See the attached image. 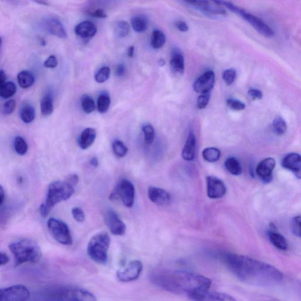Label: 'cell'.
I'll return each instance as SVG.
<instances>
[{
  "instance_id": "cell-1",
  "label": "cell",
  "mask_w": 301,
  "mask_h": 301,
  "mask_svg": "<svg viewBox=\"0 0 301 301\" xmlns=\"http://www.w3.org/2000/svg\"><path fill=\"white\" fill-rule=\"evenodd\" d=\"M223 260L238 279L249 285L268 287L279 284L283 279L282 272L275 266L251 257L229 253Z\"/></svg>"
},
{
  "instance_id": "cell-2",
  "label": "cell",
  "mask_w": 301,
  "mask_h": 301,
  "mask_svg": "<svg viewBox=\"0 0 301 301\" xmlns=\"http://www.w3.org/2000/svg\"><path fill=\"white\" fill-rule=\"evenodd\" d=\"M154 283L168 292L185 295L192 300L201 301L210 289L211 281L207 277L196 272L177 270L165 271L155 274Z\"/></svg>"
},
{
  "instance_id": "cell-3",
  "label": "cell",
  "mask_w": 301,
  "mask_h": 301,
  "mask_svg": "<svg viewBox=\"0 0 301 301\" xmlns=\"http://www.w3.org/2000/svg\"><path fill=\"white\" fill-rule=\"evenodd\" d=\"M74 193V186L64 181H56L48 186L44 203L40 206V212L43 217L48 216L57 204L70 199Z\"/></svg>"
},
{
  "instance_id": "cell-4",
  "label": "cell",
  "mask_w": 301,
  "mask_h": 301,
  "mask_svg": "<svg viewBox=\"0 0 301 301\" xmlns=\"http://www.w3.org/2000/svg\"><path fill=\"white\" fill-rule=\"evenodd\" d=\"M9 248L15 259V267L22 263L39 262L41 259V248L32 240L16 241L10 243Z\"/></svg>"
},
{
  "instance_id": "cell-5",
  "label": "cell",
  "mask_w": 301,
  "mask_h": 301,
  "mask_svg": "<svg viewBox=\"0 0 301 301\" xmlns=\"http://www.w3.org/2000/svg\"><path fill=\"white\" fill-rule=\"evenodd\" d=\"M44 295L47 300L52 301H96L95 296L91 292L73 286H53L45 291Z\"/></svg>"
},
{
  "instance_id": "cell-6",
  "label": "cell",
  "mask_w": 301,
  "mask_h": 301,
  "mask_svg": "<svg viewBox=\"0 0 301 301\" xmlns=\"http://www.w3.org/2000/svg\"><path fill=\"white\" fill-rule=\"evenodd\" d=\"M110 245V238L107 233H100L92 237L88 243L87 252L94 262L100 264L107 262L108 252Z\"/></svg>"
},
{
  "instance_id": "cell-7",
  "label": "cell",
  "mask_w": 301,
  "mask_h": 301,
  "mask_svg": "<svg viewBox=\"0 0 301 301\" xmlns=\"http://www.w3.org/2000/svg\"><path fill=\"white\" fill-rule=\"evenodd\" d=\"M135 194L136 191L133 183L127 179H122L111 193L110 200H121L125 206L131 208L134 203Z\"/></svg>"
},
{
  "instance_id": "cell-8",
  "label": "cell",
  "mask_w": 301,
  "mask_h": 301,
  "mask_svg": "<svg viewBox=\"0 0 301 301\" xmlns=\"http://www.w3.org/2000/svg\"><path fill=\"white\" fill-rule=\"evenodd\" d=\"M47 226L51 236L57 242L64 245L72 244L73 239L70 229L64 222L51 218L48 221Z\"/></svg>"
},
{
  "instance_id": "cell-9",
  "label": "cell",
  "mask_w": 301,
  "mask_h": 301,
  "mask_svg": "<svg viewBox=\"0 0 301 301\" xmlns=\"http://www.w3.org/2000/svg\"><path fill=\"white\" fill-rule=\"evenodd\" d=\"M239 8L240 9L238 10L237 14H239L243 20L248 22L258 32L263 36L267 37V38H271V37H274V31L264 21H263L261 19L253 15V14L246 12V11L243 10L242 8Z\"/></svg>"
},
{
  "instance_id": "cell-10",
  "label": "cell",
  "mask_w": 301,
  "mask_h": 301,
  "mask_svg": "<svg viewBox=\"0 0 301 301\" xmlns=\"http://www.w3.org/2000/svg\"><path fill=\"white\" fill-rule=\"evenodd\" d=\"M30 297L29 290L23 285H13L10 287L0 289V301H26Z\"/></svg>"
},
{
  "instance_id": "cell-11",
  "label": "cell",
  "mask_w": 301,
  "mask_h": 301,
  "mask_svg": "<svg viewBox=\"0 0 301 301\" xmlns=\"http://www.w3.org/2000/svg\"><path fill=\"white\" fill-rule=\"evenodd\" d=\"M142 263L140 261H133L124 268L117 271V277L120 281L128 282L133 281L140 277L142 271Z\"/></svg>"
},
{
  "instance_id": "cell-12",
  "label": "cell",
  "mask_w": 301,
  "mask_h": 301,
  "mask_svg": "<svg viewBox=\"0 0 301 301\" xmlns=\"http://www.w3.org/2000/svg\"><path fill=\"white\" fill-rule=\"evenodd\" d=\"M104 219L106 225L112 234L117 236H124L127 228L116 211L108 209L105 212Z\"/></svg>"
},
{
  "instance_id": "cell-13",
  "label": "cell",
  "mask_w": 301,
  "mask_h": 301,
  "mask_svg": "<svg viewBox=\"0 0 301 301\" xmlns=\"http://www.w3.org/2000/svg\"><path fill=\"white\" fill-rule=\"evenodd\" d=\"M207 195L211 199H219L225 196L226 188L221 180L214 176H208L206 179Z\"/></svg>"
},
{
  "instance_id": "cell-14",
  "label": "cell",
  "mask_w": 301,
  "mask_h": 301,
  "mask_svg": "<svg viewBox=\"0 0 301 301\" xmlns=\"http://www.w3.org/2000/svg\"><path fill=\"white\" fill-rule=\"evenodd\" d=\"M215 79V74L213 71H206L195 81L193 86L194 90L198 93H208L214 87Z\"/></svg>"
},
{
  "instance_id": "cell-15",
  "label": "cell",
  "mask_w": 301,
  "mask_h": 301,
  "mask_svg": "<svg viewBox=\"0 0 301 301\" xmlns=\"http://www.w3.org/2000/svg\"><path fill=\"white\" fill-rule=\"evenodd\" d=\"M42 27L46 32L60 39H65L67 37L65 28L60 20L54 17H48L42 22Z\"/></svg>"
},
{
  "instance_id": "cell-16",
  "label": "cell",
  "mask_w": 301,
  "mask_h": 301,
  "mask_svg": "<svg viewBox=\"0 0 301 301\" xmlns=\"http://www.w3.org/2000/svg\"><path fill=\"white\" fill-rule=\"evenodd\" d=\"M276 165L275 160L272 158H267L261 161L256 168V173L265 183L271 182L272 172Z\"/></svg>"
},
{
  "instance_id": "cell-17",
  "label": "cell",
  "mask_w": 301,
  "mask_h": 301,
  "mask_svg": "<svg viewBox=\"0 0 301 301\" xmlns=\"http://www.w3.org/2000/svg\"><path fill=\"white\" fill-rule=\"evenodd\" d=\"M282 165L283 168L292 172L298 179H301V158L300 154L290 153L283 159Z\"/></svg>"
},
{
  "instance_id": "cell-18",
  "label": "cell",
  "mask_w": 301,
  "mask_h": 301,
  "mask_svg": "<svg viewBox=\"0 0 301 301\" xmlns=\"http://www.w3.org/2000/svg\"><path fill=\"white\" fill-rule=\"evenodd\" d=\"M148 196L151 202L157 205H164L170 202V195L162 188L151 187L148 190Z\"/></svg>"
},
{
  "instance_id": "cell-19",
  "label": "cell",
  "mask_w": 301,
  "mask_h": 301,
  "mask_svg": "<svg viewBox=\"0 0 301 301\" xmlns=\"http://www.w3.org/2000/svg\"><path fill=\"white\" fill-rule=\"evenodd\" d=\"M97 32L96 25L90 21H85L80 23L75 28V33L77 36L82 39L93 38Z\"/></svg>"
},
{
  "instance_id": "cell-20",
  "label": "cell",
  "mask_w": 301,
  "mask_h": 301,
  "mask_svg": "<svg viewBox=\"0 0 301 301\" xmlns=\"http://www.w3.org/2000/svg\"><path fill=\"white\" fill-rule=\"evenodd\" d=\"M196 139L193 132L189 134L187 141L182 152V157L186 161H192L194 159L196 155Z\"/></svg>"
},
{
  "instance_id": "cell-21",
  "label": "cell",
  "mask_w": 301,
  "mask_h": 301,
  "mask_svg": "<svg viewBox=\"0 0 301 301\" xmlns=\"http://www.w3.org/2000/svg\"><path fill=\"white\" fill-rule=\"evenodd\" d=\"M96 136V131L94 129L91 128L85 129L79 139L80 147L82 150H86L90 147L95 141Z\"/></svg>"
},
{
  "instance_id": "cell-22",
  "label": "cell",
  "mask_w": 301,
  "mask_h": 301,
  "mask_svg": "<svg viewBox=\"0 0 301 301\" xmlns=\"http://www.w3.org/2000/svg\"><path fill=\"white\" fill-rule=\"evenodd\" d=\"M268 237L271 242L275 247L280 250L285 251L288 248V243L285 238L277 230H270L268 233Z\"/></svg>"
},
{
  "instance_id": "cell-23",
  "label": "cell",
  "mask_w": 301,
  "mask_h": 301,
  "mask_svg": "<svg viewBox=\"0 0 301 301\" xmlns=\"http://www.w3.org/2000/svg\"><path fill=\"white\" fill-rule=\"evenodd\" d=\"M170 65L175 73L183 74L184 72V59L182 54L178 50H174L172 54Z\"/></svg>"
},
{
  "instance_id": "cell-24",
  "label": "cell",
  "mask_w": 301,
  "mask_h": 301,
  "mask_svg": "<svg viewBox=\"0 0 301 301\" xmlns=\"http://www.w3.org/2000/svg\"><path fill=\"white\" fill-rule=\"evenodd\" d=\"M187 3L194 5L197 8H200L205 12L213 14H224L225 11L221 10L214 9L211 8L208 0H183Z\"/></svg>"
},
{
  "instance_id": "cell-25",
  "label": "cell",
  "mask_w": 301,
  "mask_h": 301,
  "mask_svg": "<svg viewBox=\"0 0 301 301\" xmlns=\"http://www.w3.org/2000/svg\"><path fill=\"white\" fill-rule=\"evenodd\" d=\"M17 80L20 87L24 89L31 87L35 81L33 74L26 70L22 71L18 74Z\"/></svg>"
},
{
  "instance_id": "cell-26",
  "label": "cell",
  "mask_w": 301,
  "mask_h": 301,
  "mask_svg": "<svg viewBox=\"0 0 301 301\" xmlns=\"http://www.w3.org/2000/svg\"><path fill=\"white\" fill-rule=\"evenodd\" d=\"M20 116L23 122L29 124L35 119V109L31 105L25 104L22 106L21 110H20Z\"/></svg>"
},
{
  "instance_id": "cell-27",
  "label": "cell",
  "mask_w": 301,
  "mask_h": 301,
  "mask_svg": "<svg viewBox=\"0 0 301 301\" xmlns=\"http://www.w3.org/2000/svg\"><path fill=\"white\" fill-rule=\"evenodd\" d=\"M132 27L137 33H143L147 30L148 21L147 17L144 16H136L131 20Z\"/></svg>"
},
{
  "instance_id": "cell-28",
  "label": "cell",
  "mask_w": 301,
  "mask_h": 301,
  "mask_svg": "<svg viewBox=\"0 0 301 301\" xmlns=\"http://www.w3.org/2000/svg\"><path fill=\"white\" fill-rule=\"evenodd\" d=\"M236 298L228 294L219 292L207 291L203 295L201 301H236Z\"/></svg>"
},
{
  "instance_id": "cell-29",
  "label": "cell",
  "mask_w": 301,
  "mask_h": 301,
  "mask_svg": "<svg viewBox=\"0 0 301 301\" xmlns=\"http://www.w3.org/2000/svg\"><path fill=\"white\" fill-rule=\"evenodd\" d=\"M54 110L53 97L50 94L43 97L41 101V111L43 116H50Z\"/></svg>"
},
{
  "instance_id": "cell-30",
  "label": "cell",
  "mask_w": 301,
  "mask_h": 301,
  "mask_svg": "<svg viewBox=\"0 0 301 301\" xmlns=\"http://www.w3.org/2000/svg\"><path fill=\"white\" fill-rule=\"evenodd\" d=\"M166 41L164 34L160 30H154L152 34L151 45L154 49H159L164 46Z\"/></svg>"
},
{
  "instance_id": "cell-31",
  "label": "cell",
  "mask_w": 301,
  "mask_h": 301,
  "mask_svg": "<svg viewBox=\"0 0 301 301\" xmlns=\"http://www.w3.org/2000/svg\"><path fill=\"white\" fill-rule=\"evenodd\" d=\"M225 166L226 170L234 176H239L242 173V168L239 161L234 157L229 158L226 160Z\"/></svg>"
},
{
  "instance_id": "cell-32",
  "label": "cell",
  "mask_w": 301,
  "mask_h": 301,
  "mask_svg": "<svg viewBox=\"0 0 301 301\" xmlns=\"http://www.w3.org/2000/svg\"><path fill=\"white\" fill-rule=\"evenodd\" d=\"M16 92V85L13 82H6L0 88V97L4 99H10L15 95Z\"/></svg>"
},
{
  "instance_id": "cell-33",
  "label": "cell",
  "mask_w": 301,
  "mask_h": 301,
  "mask_svg": "<svg viewBox=\"0 0 301 301\" xmlns=\"http://www.w3.org/2000/svg\"><path fill=\"white\" fill-rule=\"evenodd\" d=\"M202 156L206 161L215 162L220 159L221 152L217 148H207L203 151Z\"/></svg>"
},
{
  "instance_id": "cell-34",
  "label": "cell",
  "mask_w": 301,
  "mask_h": 301,
  "mask_svg": "<svg viewBox=\"0 0 301 301\" xmlns=\"http://www.w3.org/2000/svg\"><path fill=\"white\" fill-rule=\"evenodd\" d=\"M114 31L116 35L120 38H124L127 37L130 33V25L125 21H117L115 24Z\"/></svg>"
},
{
  "instance_id": "cell-35",
  "label": "cell",
  "mask_w": 301,
  "mask_h": 301,
  "mask_svg": "<svg viewBox=\"0 0 301 301\" xmlns=\"http://www.w3.org/2000/svg\"><path fill=\"white\" fill-rule=\"evenodd\" d=\"M272 127H273L275 133L279 135V136H282V135L284 134L287 130V125H286V122L281 117H277L274 120Z\"/></svg>"
},
{
  "instance_id": "cell-36",
  "label": "cell",
  "mask_w": 301,
  "mask_h": 301,
  "mask_svg": "<svg viewBox=\"0 0 301 301\" xmlns=\"http://www.w3.org/2000/svg\"><path fill=\"white\" fill-rule=\"evenodd\" d=\"M111 104L110 97L107 94H102L99 97L97 101V109L99 113L104 114L107 113Z\"/></svg>"
},
{
  "instance_id": "cell-37",
  "label": "cell",
  "mask_w": 301,
  "mask_h": 301,
  "mask_svg": "<svg viewBox=\"0 0 301 301\" xmlns=\"http://www.w3.org/2000/svg\"><path fill=\"white\" fill-rule=\"evenodd\" d=\"M81 106L85 113L91 114L96 110V105L93 99L88 95L82 96Z\"/></svg>"
},
{
  "instance_id": "cell-38",
  "label": "cell",
  "mask_w": 301,
  "mask_h": 301,
  "mask_svg": "<svg viewBox=\"0 0 301 301\" xmlns=\"http://www.w3.org/2000/svg\"><path fill=\"white\" fill-rule=\"evenodd\" d=\"M14 149L16 153L20 156H24L28 151V145L26 141L21 137L17 136L14 139Z\"/></svg>"
},
{
  "instance_id": "cell-39",
  "label": "cell",
  "mask_w": 301,
  "mask_h": 301,
  "mask_svg": "<svg viewBox=\"0 0 301 301\" xmlns=\"http://www.w3.org/2000/svg\"><path fill=\"white\" fill-rule=\"evenodd\" d=\"M113 149L115 154L120 158L124 157L127 154V147L124 143L119 140H117L113 142Z\"/></svg>"
},
{
  "instance_id": "cell-40",
  "label": "cell",
  "mask_w": 301,
  "mask_h": 301,
  "mask_svg": "<svg viewBox=\"0 0 301 301\" xmlns=\"http://www.w3.org/2000/svg\"><path fill=\"white\" fill-rule=\"evenodd\" d=\"M110 68L108 67H104L100 69L95 76L96 81L98 83H104L107 81L110 76Z\"/></svg>"
},
{
  "instance_id": "cell-41",
  "label": "cell",
  "mask_w": 301,
  "mask_h": 301,
  "mask_svg": "<svg viewBox=\"0 0 301 301\" xmlns=\"http://www.w3.org/2000/svg\"><path fill=\"white\" fill-rule=\"evenodd\" d=\"M143 132L144 133L145 141L148 144L153 143L155 137L154 128L151 125H146L143 127Z\"/></svg>"
},
{
  "instance_id": "cell-42",
  "label": "cell",
  "mask_w": 301,
  "mask_h": 301,
  "mask_svg": "<svg viewBox=\"0 0 301 301\" xmlns=\"http://www.w3.org/2000/svg\"><path fill=\"white\" fill-rule=\"evenodd\" d=\"M291 228L292 233L295 236L301 237V217H294L291 221Z\"/></svg>"
},
{
  "instance_id": "cell-43",
  "label": "cell",
  "mask_w": 301,
  "mask_h": 301,
  "mask_svg": "<svg viewBox=\"0 0 301 301\" xmlns=\"http://www.w3.org/2000/svg\"><path fill=\"white\" fill-rule=\"evenodd\" d=\"M222 77L225 84L230 85L236 80V71L234 69H228L223 72Z\"/></svg>"
},
{
  "instance_id": "cell-44",
  "label": "cell",
  "mask_w": 301,
  "mask_h": 301,
  "mask_svg": "<svg viewBox=\"0 0 301 301\" xmlns=\"http://www.w3.org/2000/svg\"><path fill=\"white\" fill-rule=\"evenodd\" d=\"M226 104H227L229 108L234 110L241 111L244 110L245 108V104L244 103L236 99H228L227 101H226Z\"/></svg>"
},
{
  "instance_id": "cell-45",
  "label": "cell",
  "mask_w": 301,
  "mask_h": 301,
  "mask_svg": "<svg viewBox=\"0 0 301 301\" xmlns=\"http://www.w3.org/2000/svg\"><path fill=\"white\" fill-rule=\"evenodd\" d=\"M72 215L74 219L78 222H83L85 219L84 211L80 207H74L72 210Z\"/></svg>"
},
{
  "instance_id": "cell-46",
  "label": "cell",
  "mask_w": 301,
  "mask_h": 301,
  "mask_svg": "<svg viewBox=\"0 0 301 301\" xmlns=\"http://www.w3.org/2000/svg\"><path fill=\"white\" fill-rule=\"evenodd\" d=\"M16 102L15 100H10L5 102L2 107V112L5 115H10L15 110Z\"/></svg>"
},
{
  "instance_id": "cell-47",
  "label": "cell",
  "mask_w": 301,
  "mask_h": 301,
  "mask_svg": "<svg viewBox=\"0 0 301 301\" xmlns=\"http://www.w3.org/2000/svg\"><path fill=\"white\" fill-rule=\"evenodd\" d=\"M210 95L208 93L203 94L197 100V107L200 109L205 108L210 101Z\"/></svg>"
},
{
  "instance_id": "cell-48",
  "label": "cell",
  "mask_w": 301,
  "mask_h": 301,
  "mask_svg": "<svg viewBox=\"0 0 301 301\" xmlns=\"http://www.w3.org/2000/svg\"><path fill=\"white\" fill-rule=\"evenodd\" d=\"M88 13V15L95 17V18L105 19L107 17V14L101 8H97V9L89 10Z\"/></svg>"
},
{
  "instance_id": "cell-49",
  "label": "cell",
  "mask_w": 301,
  "mask_h": 301,
  "mask_svg": "<svg viewBox=\"0 0 301 301\" xmlns=\"http://www.w3.org/2000/svg\"><path fill=\"white\" fill-rule=\"evenodd\" d=\"M57 65H58V61L54 56H51L48 57L44 63V67L48 68H56Z\"/></svg>"
},
{
  "instance_id": "cell-50",
  "label": "cell",
  "mask_w": 301,
  "mask_h": 301,
  "mask_svg": "<svg viewBox=\"0 0 301 301\" xmlns=\"http://www.w3.org/2000/svg\"><path fill=\"white\" fill-rule=\"evenodd\" d=\"M248 95L253 100H260L262 98V92L257 90V89H251V90H249Z\"/></svg>"
},
{
  "instance_id": "cell-51",
  "label": "cell",
  "mask_w": 301,
  "mask_h": 301,
  "mask_svg": "<svg viewBox=\"0 0 301 301\" xmlns=\"http://www.w3.org/2000/svg\"><path fill=\"white\" fill-rule=\"evenodd\" d=\"M65 180L75 187L79 182V176L76 174L69 175Z\"/></svg>"
},
{
  "instance_id": "cell-52",
  "label": "cell",
  "mask_w": 301,
  "mask_h": 301,
  "mask_svg": "<svg viewBox=\"0 0 301 301\" xmlns=\"http://www.w3.org/2000/svg\"><path fill=\"white\" fill-rule=\"evenodd\" d=\"M176 27L178 29L182 31V32H187L189 30L187 23L182 21H178L176 23Z\"/></svg>"
},
{
  "instance_id": "cell-53",
  "label": "cell",
  "mask_w": 301,
  "mask_h": 301,
  "mask_svg": "<svg viewBox=\"0 0 301 301\" xmlns=\"http://www.w3.org/2000/svg\"><path fill=\"white\" fill-rule=\"evenodd\" d=\"M117 76L122 77L124 75L125 73V67L123 64H119L116 68Z\"/></svg>"
},
{
  "instance_id": "cell-54",
  "label": "cell",
  "mask_w": 301,
  "mask_h": 301,
  "mask_svg": "<svg viewBox=\"0 0 301 301\" xmlns=\"http://www.w3.org/2000/svg\"><path fill=\"white\" fill-rule=\"evenodd\" d=\"M8 261H9V258H8L7 255L3 253V252H0V266L6 264Z\"/></svg>"
},
{
  "instance_id": "cell-55",
  "label": "cell",
  "mask_w": 301,
  "mask_h": 301,
  "mask_svg": "<svg viewBox=\"0 0 301 301\" xmlns=\"http://www.w3.org/2000/svg\"><path fill=\"white\" fill-rule=\"evenodd\" d=\"M7 76L4 71L0 70V88L6 83Z\"/></svg>"
},
{
  "instance_id": "cell-56",
  "label": "cell",
  "mask_w": 301,
  "mask_h": 301,
  "mask_svg": "<svg viewBox=\"0 0 301 301\" xmlns=\"http://www.w3.org/2000/svg\"><path fill=\"white\" fill-rule=\"evenodd\" d=\"M5 200V193L3 187L0 185V205L3 203Z\"/></svg>"
},
{
  "instance_id": "cell-57",
  "label": "cell",
  "mask_w": 301,
  "mask_h": 301,
  "mask_svg": "<svg viewBox=\"0 0 301 301\" xmlns=\"http://www.w3.org/2000/svg\"><path fill=\"white\" fill-rule=\"evenodd\" d=\"M90 163L91 165L96 168L98 167L99 165V160L96 157H93V159L91 160Z\"/></svg>"
},
{
  "instance_id": "cell-58",
  "label": "cell",
  "mask_w": 301,
  "mask_h": 301,
  "mask_svg": "<svg viewBox=\"0 0 301 301\" xmlns=\"http://www.w3.org/2000/svg\"><path fill=\"white\" fill-rule=\"evenodd\" d=\"M134 54V46H131V47L128 48V56L130 57V58H132L133 57Z\"/></svg>"
},
{
  "instance_id": "cell-59",
  "label": "cell",
  "mask_w": 301,
  "mask_h": 301,
  "mask_svg": "<svg viewBox=\"0 0 301 301\" xmlns=\"http://www.w3.org/2000/svg\"><path fill=\"white\" fill-rule=\"evenodd\" d=\"M32 1L36 2V3L41 5H48V2L46 0H32Z\"/></svg>"
},
{
  "instance_id": "cell-60",
  "label": "cell",
  "mask_w": 301,
  "mask_h": 301,
  "mask_svg": "<svg viewBox=\"0 0 301 301\" xmlns=\"http://www.w3.org/2000/svg\"><path fill=\"white\" fill-rule=\"evenodd\" d=\"M159 63V65L160 66H161V67H162V66H164L165 64V62L164 61V60L162 59H161Z\"/></svg>"
},
{
  "instance_id": "cell-61",
  "label": "cell",
  "mask_w": 301,
  "mask_h": 301,
  "mask_svg": "<svg viewBox=\"0 0 301 301\" xmlns=\"http://www.w3.org/2000/svg\"><path fill=\"white\" fill-rule=\"evenodd\" d=\"M40 42L42 45H45L46 44L45 40L42 38L40 39Z\"/></svg>"
},
{
  "instance_id": "cell-62",
  "label": "cell",
  "mask_w": 301,
  "mask_h": 301,
  "mask_svg": "<svg viewBox=\"0 0 301 301\" xmlns=\"http://www.w3.org/2000/svg\"><path fill=\"white\" fill-rule=\"evenodd\" d=\"M8 1L11 2V3L16 4L19 1V0H8Z\"/></svg>"
},
{
  "instance_id": "cell-63",
  "label": "cell",
  "mask_w": 301,
  "mask_h": 301,
  "mask_svg": "<svg viewBox=\"0 0 301 301\" xmlns=\"http://www.w3.org/2000/svg\"><path fill=\"white\" fill-rule=\"evenodd\" d=\"M2 39H1V37H0V48H1V44H2Z\"/></svg>"
}]
</instances>
